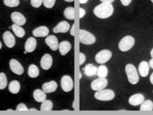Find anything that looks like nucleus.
<instances>
[{
    "label": "nucleus",
    "instance_id": "f257e3e1",
    "mask_svg": "<svg viewBox=\"0 0 153 115\" xmlns=\"http://www.w3.org/2000/svg\"><path fill=\"white\" fill-rule=\"evenodd\" d=\"M113 11L114 9L111 2H104L94 8V13L100 19H107L113 14Z\"/></svg>",
    "mask_w": 153,
    "mask_h": 115
},
{
    "label": "nucleus",
    "instance_id": "f03ea898",
    "mask_svg": "<svg viewBox=\"0 0 153 115\" xmlns=\"http://www.w3.org/2000/svg\"><path fill=\"white\" fill-rule=\"evenodd\" d=\"M125 71L129 83L132 84H137L139 81V77L136 67L132 64H128L126 66Z\"/></svg>",
    "mask_w": 153,
    "mask_h": 115
},
{
    "label": "nucleus",
    "instance_id": "7ed1b4c3",
    "mask_svg": "<svg viewBox=\"0 0 153 115\" xmlns=\"http://www.w3.org/2000/svg\"><path fill=\"white\" fill-rule=\"evenodd\" d=\"M96 99L102 101H112L115 98V93L111 89H103L97 91L94 94Z\"/></svg>",
    "mask_w": 153,
    "mask_h": 115
},
{
    "label": "nucleus",
    "instance_id": "20e7f679",
    "mask_svg": "<svg viewBox=\"0 0 153 115\" xmlns=\"http://www.w3.org/2000/svg\"><path fill=\"white\" fill-rule=\"evenodd\" d=\"M79 39L84 45H93L96 42V37L92 33L84 29H80L79 31Z\"/></svg>",
    "mask_w": 153,
    "mask_h": 115
},
{
    "label": "nucleus",
    "instance_id": "39448f33",
    "mask_svg": "<svg viewBox=\"0 0 153 115\" xmlns=\"http://www.w3.org/2000/svg\"><path fill=\"white\" fill-rule=\"evenodd\" d=\"M135 45V39L130 35H126L121 39L119 43V49L121 52H127L130 50Z\"/></svg>",
    "mask_w": 153,
    "mask_h": 115
},
{
    "label": "nucleus",
    "instance_id": "423d86ee",
    "mask_svg": "<svg viewBox=\"0 0 153 115\" xmlns=\"http://www.w3.org/2000/svg\"><path fill=\"white\" fill-rule=\"evenodd\" d=\"M112 57V52L110 50L107 49H104L96 55L95 60L98 64H104V63L107 62Z\"/></svg>",
    "mask_w": 153,
    "mask_h": 115
},
{
    "label": "nucleus",
    "instance_id": "0eeeda50",
    "mask_svg": "<svg viewBox=\"0 0 153 115\" xmlns=\"http://www.w3.org/2000/svg\"><path fill=\"white\" fill-rule=\"evenodd\" d=\"M108 84V81L106 78H99L95 79L91 83V88L94 91H100L106 88V87Z\"/></svg>",
    "mask_w": 153,
    "mask_h": 115
},
{
    "label": "nucleus",
    "instance_id": "6e6552de",
    "mask_svg": "<svg viewBox=\"0 0 153 115\" xmlns=\"http://www.w3.org/2000/svg\"><path fill=\"white\" fill-rule=\"evenodd\" d=\"M61 85L62 90L65 92H69L71 91L74 87V82L71 77L69 75L63 76L61 80Z\"/></svg>",
    "mask_w": 153,
    "mask_h": 115
},
{
    "label": "nucleus",
    "instance_id": "1a4fd4ad",
    "mask_svg": "<svg viewBox=\"0 0 153 115\" xmlns=\"http://www.w3.org/2000/svg\"><path fill=\"white\" fill-rule=\"evenodd\" d=\"M9 67L10 69L13 73L16 74L18 75H22L24 72V68H23L22 65H21V63L17 61L16 59H11L9 61Z\"/></svg>",
    "mask_w": 153,
    "mask_h": 115
},
{
    "label": "nucleus",
    "instance_id": "9d476101",
    "mask_svg": "<svg viewBox=\"0 0 153 115\" xmlns=\"http://www.w3.org/2000/svg\"><path fill=\"white\" fill-rule=\"evenodd\" d=\"M2 38H3V41L5 42V46L8 48L12 49V48L14 47L15 45H16V38H15L14 35H12L10 31H5L3 35H2Z\"/></svg>",
    "mask_w": 153,
    "mask_h": 115
},
{
    "label": "nucleus",
    "instance_id": "9b49d317",
    "mask_svg": "<svg viewBox=\"0 0 153 115\" xmlns=\"http://www.w3.org/2000/svg\"><path fill=\"white\" fill-rule=\"evenodd\" d=\"M71 25L69 23L66 21H62L53 28V32L54 33H66L70 30Z\"/></svg>",
    "mask_w": 153,
    "mask_h": 115
},
{
    "label": "nucleus",
    "instance_id": "f8f14e48",
    "mask_svg": "<svg viewBox=\"0 0 153 115\" xmlns=\"http://www.w3.org/2000/svg\"><path fill=\"white\" fill-rule=\"evenodd\" d=\"M11 19L14 22V24L19 25H23L26 22V19L22 13L19 12H14L11 14Z\"/></svg>",
    "mask_w": 153,
    "mask_h": 115
},
{
    "label": "nucleus",
    "instance_id": "ddd939ff",
    "mask_svg": "<svg viewBox=\"0 0 153 115\" xmlns=\"http://www.w3.org/2000/svg\"><path fill=\"white\" fill-rule=\"evenodd\" d=\"M53 58L49 54L44 55L41 59V66L44 70H49L52 66Z\"/></svg>",
    "mask_w": 153,
    "mask_h": 115
},
{
    "label": "nucleus",
    "instance_id": "4468645a",
    "mask_svg": "<svg viewBox=\"0 0 153 115\" xmlns=\"http://www.w3.org/2000/svg\"><path fill=\"white\" fill-rule=\"evenodd\" d=\"M45 43L52 51H57L58 49V41L55 35H48L45 39Z\"/></svg>",
    "mask_w": 153,
    "mask_h": 115
},
{
    "label": "nucleus",
    "instance_id": "2eb2a0df",
    "mask_svg": "<svg viewBox=\"0 0 153 115\" xmlns=\"http://www.w3.org/2000/svg\"><path fill=\"white\" fill-rule=\"evenodd\" d=\"M145 101L144 95L142 94H136L132 95L129 99V105L132 106H138V105H141L143 101Z\"/></svg>",
    "mask_w": 153,
    "mask_h": 115
},
{
    "label": "nucleus",
    "instance_id": "dca6fc26",
    "mask_svg": "<svg viewBox=\"0 0 153 115\" xmlns=\"http://www.w3.org/2000/svg\"><path fill=\"white\" fill-rule=\"evenodd\" d=\"M57 84L54 81H51L49 82H46L42 85V90H43L46 94L48 93H52L57 90Z\"/></svg>",
    "mask_w": 153,
    "mask_h": 115
},
{
    "label": "nucleus",
    "instance_id": "f3484780",
    "mask_svg": "<svg viewBox=\"0 0 153 115\" xmlns=\"http://www.w3.org/2000/svg\"><path fill=\"white\" fill-rule=\"evenodd\" d=\"M37 46V41L35 38L33 37H30L27 39L26 42H25V49L26 51L27 52L30 53L32 52L35 51V49H36Z\"/></svg>",
    "mask_w": 153,
    "mask_h": 115
},
{
    "label": "nucleus",
    "instance_id": "a211bd4d",
    "mask_svg": "<svg viewBox=\"0 0 153 115\" xmlns=\"http://www.w3.org/2000/svg\"><path fill=\"white\" fill-rule=\"evenodd\" d=\"M32 34L35 37H46L49 34V29L46 26L38 27L32 31Z\"/></svg>",
    "mask_w": 153,
    "mask_h": 115
},
{
    "label": "nucleus",
    "instance_id": "6ab92c4d",
    "mask_svg": "<svg viewBox=\"0 0 153 115\" xmlns=\"http://www.w3.org/2000/svg\"><path fill=\"white\" fill-rule=\"evenodd\" d=\"M58 49L61 55H66L71 49V45L68 41H63L59 44Z\"/></svg>",
    "mask_w": 153,
    "mask_h": 115
},
{
    "label": "nucleus",
    "instance_id": "aec40b11",
    "mask_svg": "<svg viewBox=\"0 0 153 115\" xmlns=\"http://www.w3.org/2000/svg\"><path fill=\"white\" fill-rule=\"evenodd\" d=\"M149 64L147 61H142L139 65V72L142 77L148 76L149 72Z\"/></svg>",
    "mask_w": 153,
    "mask_h": 115
},
{
    "label": "nucleus",
    "instance_id": "412c9836",
    "mask_svg": "<svg viewBox=\"0 0 153 115\" xmlns=\"http://www.w3.org/2000/svg\"><path fill=\"white\" fill-rule=\"evenodd\" d=\"M46 93L43 91V90H40V89H36L33 92V98L37 102H43L45 100H46Z\"/></svg>",
    "mask_w": 153,
    "mask_h": 115
},
{
    "label": "nucleus",
    "instance_id": "4be33fe9",
    "mask_svg": "<svg viewBox=\"0 0 153 115\" xmlns=\"http://www.w3.org/2000/svg\"><path fill=\"white\" fill-rule=\"evenodd\" d=\"M84 73L87 77L95 76L97 74V68L92 64H88L84 68Z\"/></svg>",
    "mask_w": 153,
    "mask_h": 115
},
{
    "label": "nucleus",
    "instance_id": "5701e85b",
    "mask_svg": "<svg viewBox=\"0 0 153 115\" xmlns=\"http://www.w3.org/2000/svg\"><path fill=\"white\" fill-rule=\"evenodd\" d=\"M20 83L18 81H12L9 83V90L12 94H18L20 91Z\"/></svg>",
    "mask_w": 153,
    "mask_h": 115
},
{
    "label": "nucleus",
    "instance_id": "b1692460",
    "mask_svg": "<svg viewBox=\"0 0 153 115\" xmlns=\"http://www.w3.org/2000/svg\"><path fill=\"white\" fill-rule=\"evenodd\" d=\"M28 75L31 78H35L39 75V69L35 65H30L28 69Z\"/></svg>",
    "mask_w": 153,
    "mask_h": 115
},
{
    "label": "nucleus",
    "instance_id": "393cba45",
    "mask_svg": "<svg viewBox=\"0 0 153 115\" xmlns=\"http://www.w3.org/2000/svg\"><path fill=\"white\" fill-rule=\"evenodd\" d=\"M12 28L14 31L15 35H16L19 38H22V37L25 36V30L22 28L21 25H19L13 24L12 25Z\"/></svg>",
    "mask_w": 153,
    "mask_h": 115
},
{
    "label": "nucleus",
    "instance_id": "a878e982",
    "mask_svg": "<svg viewBox=\"0 0 153 115\" xmlns=\"http://www.w3.org/2000/svg\"><path fill=\"white\" fill-rule=\"evenodd\" d=\"M153 110V102L150 100L144 101L141 104L140 107V111H151Z\"/></svg>",
    "mask_w": 153,
    "mask_h": 115
},
{
    "label": "nucleus",
    "instance_id": "bb28decb",
    "mask_svg": "<svg viewBox=\"0 0 153 115\" xmlns=\"http://www.w3.org/2000/svg\"><path fill=\"white\" fill-rule=\"evenodd\" d=\"M64 15L65 17L70 20H74L75 16V11L74 8L73 7H68L65 9V12H64Z\"/></svg>",
    "mask_w": 153,
    "mask_h": 115
},
{
    "label": "nucleus",
    "instance_id": "cd10ccee",
    "mask_svg": "<svg viewBox=\"0 0 153 115\" xmlns=\"http://www.w3.org/2000/svg\"><path fill=\"white\" fill-rule=\"evenodd\" d=\"M41 110L42 111H51L53 109V103L50 100H45L41 105Z\"/></svg>",
    "mask_w": 153,
    "mask_h": 115
},
{
    "label": "nucleus",
    "instance_id": "c85d7f7f",
    "mask_svg": "<svg viewBox=\"0 0 153 115\" xmlns=\"http://www.w3.org/2000/svg\"><path fill=\"white\" fill-rule=\"evenodd\" d=\"M99 78H106L108 75V68L105 65H100L97 68V74Z\"/></svg>",
    "mask_w": 153,
    "mask_h": 115
},
{
    "label": "nucleus",
    "instance_id": "c756f323",
    "mask_svg": "<svg viewBox=\"0 0 153 115\" xmlns=\"http://www.w3.org/2000/svg\"><path fill=\"white\" fill-rule=\"evenodd\" d=\"M7 86V78L3 72H0V90H3Z\"/></svg>",
    "mask_w": 153,
    "mask_h": 115
},
{
    "label": "nucleus",
    "instance_id": "7c9ffc66",
    "mask_svg": "<svg viewBox=\"0 0 153 115\" xmlns=\"http://www.w3.org/2000/svg\"><path fill=\"white\" fill-rule=\"evenodd\" d=\"M3 2L8 7H17L20 3L19 0H3Z\"/></svg>",
    "mask_w": 153,
    "mask_h": 115
},
{
    "label": "nucleus",
    "instance_id": "2f4dec72",
    "mask_svg": "<svg viewBox=\"0 0 153 115\" xmlns=\"http://www.w3.org/2000/svg\"><path fill=\"white\" fill-rule=\"evenodd\" d=\"M55 2L56 0H43L44 5L47 9H51V8L54 7Z\"/></svg>",
    "mask_w": 153,
    "mask_h": 115
},
{
    "label": "nucleus",
    "instance_id": "473e14b6",
    "mask_svg": "<svg viewBox=\"0 0 153 115\" xmlns=\"http://www.w3.org/2000/svg\"><path fill=\"white\" fill-rule=\"evenodd\" d=\"M31 4L34 8H39L43 4V0H31Z\"/></svg>",
    "mask_w": 153,
    "mask_h": 115
},
{
    "label": "nucleus",
    "instance_id": "72a5a7b5",
    "mask_svg": "<svg viewBox=\"0 0 153 115\" xmlns=\"http://www.w3.org/2000/svg\"><path fill=\"white\" fill-rule=\"evenodd\" d=\"M16 111H28V109L26 107V105H25V104L21 103V104H19V105L17 106V108H16Z\"/></svg>",
    "mask_w": 153,
    "mask_h": 115
},
{
    "label": "nucleus",
    "instance_id": "f704fd0d",
    "mask_svg": "<svg viewBox=\"0 0 153 115\" xmlns=\"http://www.w3.org/2000/svg\"><path fill=\"white\" fill-rule=\"evenodd\" d=\"M86 61V56L84 54V53L80 52V65H82L83 64H84V62H85Z\"/></svg>",
    "mask_w": 153,
    "mask_h": 115
},
{
    "label": "nucleus",
    "instance_id": "c9c22d12",
    "mask_svg": "<svg viewBox=\"0 0 153 115\" xmlns=\"http://www.w3.org/2000/svg\"><path fill=\"white\" fill-rule=\"evenodd\" d=\"M120 1H121V2H122L124 6H128L132 2V0H120Z\"/></svg>",
    "mask_w": 153,
    "mask_h": 115
},
{
    "label": "nucleus",
    "instance_id": "e433bc0d",
    "mask_svg": "<svg viewBox=\"0 0 153 115\" xmlns=\"http://www.w3.org/2000/svg\"><path fill=\"white\" fill-rule=\"evenodd\" d=\"M86 14V12L83 8H80V18L82 19Z\"/></svg>",
    "mask_w": 153,
    "mask_h": 115
},
{
    "label": "nucleus",
    "instance_id": "4c0bfd02",
    "mask_svg": "<svg viewBox=\"0 0 153 115\" xmlns=\"http://www.w3.org/2000/svg\"><path fill=\"white\" fill-rule=\"evenodd\" d=\"M71 35L72 36H74L75 35V25L74 24L72 25L71 28Z\"/></svg>",
    "mask_w": 153,
    "mask_h": 115
},
{
    "label": "nucleus",
    "instance_id": "58836bf2",
    "mask_svg": "<svg viewBox=\"0 0 153 115\" xmlns=\"http://www.w3.org/2000/svg\"><path fill=\"white\" fill-rule=\"evenodd\" d=\"M149 64L150 68H152L153 69V58H152L151 60H150V61H149Z\"/></svg>",
    "mask_w": 153,
    "mask_h": 115
},
{
    "label": "nucleus",
    "instance_id": "ea45409f",
    "mask_svg": "<svg viewBox=\"0 0 153 115\" xmlns=\"http://www.w3.org/2000/svg\"><path fill=\"white\" fill-rule=\"evenodd\" d=\"M87 1H88V0H79V2H80V4H85V3H87Z\"/></svg>",
    "mask_w": 153,
    "mask_h": 115
},
{
    "label": "nucleus",
    "instance_id": "a19ab883",
    "mask_svg": "<svg viewBox=\"0 0 153 115\" xmlns=\"http://www.w3.org/2000/svg\"><path fill=\"white\" fill-rule=\"evenodd\" d=\"M150 82L152 84H153V73H152V75H150Z\"/></svg>",
    "mask_w": 153,
    "mask_h": 115
},
{
    "label": "nucleus",
    "instance_id": "79ce46f5",
    "mask_svg": "<svg viewBox=\"0 0 153 115\" xmlns=\"http://www.w3.org/2000/svg\"><path fill=\"white\" fill-rule=\"evenodd\" d=\"M150 55H151L152 58H153V49H152L151 52H150Z\"/></svg>",
    "mask_w": 153,
    "mask_h": 115
},
{
    "label": "nucleus",
    "instance_id": "37998d69",
    "mask_svg": "<svg viewBox=\"0 0 153 115\" xmlns=\"http://www.w3.org/2000/svg\"><path fill=\"white\" fill-rule=\"evenodd\" d=\"M65 2H74V0H65Z\"/></svg>",
    "mask_w": 153,
    "mask_h": 115
},
{
    "label": "nucleus",
    "instance_id": "c03bdc74",
    "mask_svg": "<svg viewBox=\"0 0 153 115\" xmlns=\"http://www.w3.org/2000/svg\"><path fill=\"white\" fill-rule=\"evenodd\" d=\"M100 2H109V0H100Z\"/></svg>",
    "mask_w": 153,
    "mask_h": 115
},
{
    "label": "nucleus",
    "instance_id": "a18cd8bd",
    "mask_svg": "<svg viewBox=\"0 0 153 115\" xmlns=\"http://www.w3.org/2000/svg\"><path fill=\"white\" fill-rule=\"evenodd\" d=\"M30 111H37V110H36V109H35V108H34V109H33V108H32V109H30Z\"/></svg>",
    "mask_w": 153,
    "mask_h": 115
},
{
    "label": "nucleus",
    "instance_id": "49530a36",
    "mask_svg": "<svg viewBox=\"0 0 153 115\" xmlns=\"http://www.w3.org/2000/svg\"><path fill=\"white\" fill-rule=\"evenodd\" d=\"M2 49V42H0V49Z\"/></svg>",
    "mask_w": 153,
    "mask_h": 115
},
{
    "label": "nucleus",
    "instance_id": "de8ad7c7",
    "mask_svg": "<svg viewBox=\"0 0 153 115\" xmlns=\"http://www.w3.org/2000/svg\"><path fill=\"white\" fill-rule=\"evenodd\" d=\"M113 1H114V0H109V2H111V3H112V2H113Z\"/></svg>",
    "mask_w": 153,
    "mask_h": 115
},
{
    "label": "nucleus",
    "instance_id": "09e8293b",
    "mask_svg": "<svg viewBox=\"0 0 153 115\" xmlns=\"http://www.w3.org/2000/svg\"><path fill=\"white\" fill-rule=\"evenodd\" d=\"M151 1H152V3H153V0H151Z\"/></svg>",
    "mask_w": 153,
    "mask_h": 115
}]
</instances>
